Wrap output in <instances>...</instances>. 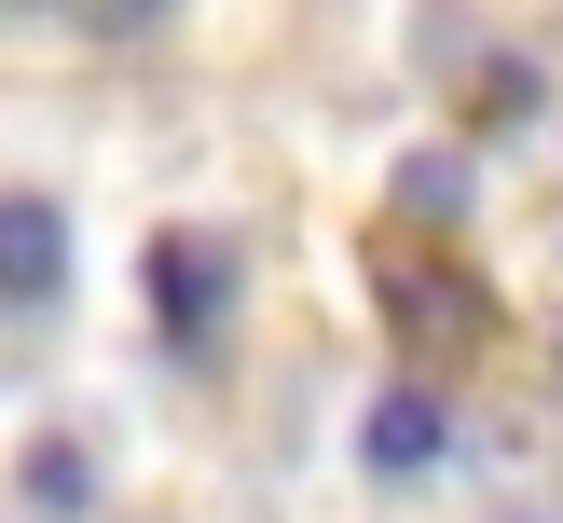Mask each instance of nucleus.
<instances>
[{
  "instance_id": "1",
  "label": "nucleus",
  "mask_w": 563,
  "mask_h": 523,
  "mask_svg": "<svg viewBox=\"0 0 563 523\" xmlns=\"http://www.w3.org/2000/svg\"><path fill=\"white\" fill-rule=\"evenodd\" d=\"M152 317L179 330V345H207V330L234 317V248L220 235H165L152 248Z\"/></svg>"
},
{
  "instance_id": "2",
  "label": "nucleus",
  "mask_w": 563,
  "mask_h": 523,
  "mask_svg": "<svg viewBox=\"0 0 563 523\" xmlns=\"http://www.w3.org/2000/svg\"><path fill=\"white\" fill-rule=\"evenodd\" d=\"M55 290H69V207L0 193V303H55Z\"/></svg>"
},
{
  "instance_id": "3",
  "label": "nucleus",
  "mask_w": 563,
  "mask_h": 523,
  "mask_svg": "<svg viewBox=\"0 0 563 523\" xmlns=\"http://www.w3.org/2000/svg\"><path fill=\"white\" fill-rule=\"evenodd\" d=\"M440 440H454V413H440L427 385H385L372 427H357V455H372V482H399V468H440Z\"/></svg>"
},
{
  "instance_id": "4",
  "label": "nucleus",
  "mask_w": 563,
  "mask_h": 523,
  "mask_svg": "<svg viewBox=\"0 0 563 523\" xmlns=\"http://www.w3.org/2000/svg\"><path fill=\"white\" fill-rule=\"evenodd\" d=\"M385 317H412L427 345H467L482 330V290L467 275H427V262H385Z\"/></svg>"
},
{
  "instance_id": "5",
  "label": "nucleus",
  "mask_w": 563,
  "mask_h": 523,
  "mask_svg": "<svg viewBox=\"0 0 563 523\" xmlns=\"http://www.w3.org/2000/svg\"><path fill=\"white\" fill-rule=\"evenodd\" d=\"M82 495H97V468H82L69 440H42V455H27V510H55V523H69Z\"/></svg>"
}]
</instances>
